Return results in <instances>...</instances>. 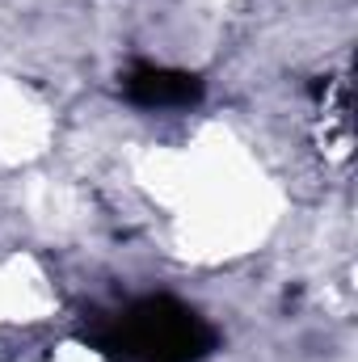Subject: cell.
Wrapping results in <instances>:
<instances>
[{
	"instance_id": "cell-1",
	"label": "cell",
	"mask_w": 358,
	"mask_h": 362,
	"mask_svg": "<svg viewBox=\"0 0 358 362\" xmlns=\"http://www.w3.org/2000/svg\"><path fill=\"white\" fill-rule=\"evenodd\" d=\"M202 346V329L178 308L152 303L127 320V354L144 362H190Z\"/></svg>"
},
{
	"instance_id": "cell-2",
	"label": "cell",
	"mask_w": 358,
	"mask_h": 362,
	"mask_svg": "<svg viewBox=\"0 0 358 362\" xmlns=\"http://www.w3.org/2000/svg\"><path fill=\"white\" fill-rule=\"evenodd\" d=\"M127 93L139 105L169 110V105H190L198 97V81L185 76V72H169V68H139V72H131Z\"/></svg>"
}]
</instances>
